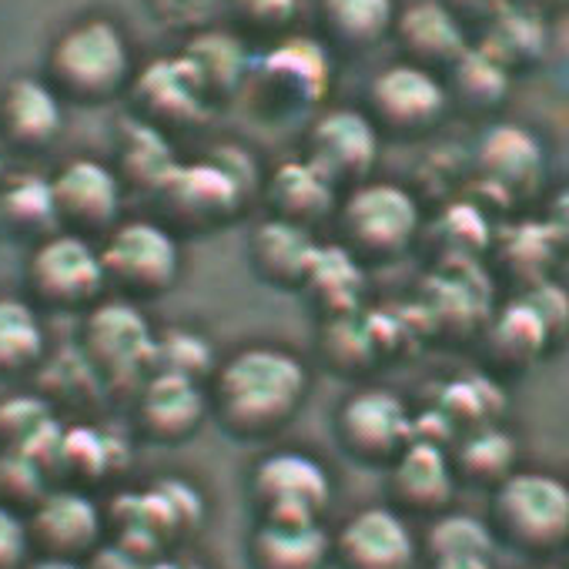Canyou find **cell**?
Segmentation results:
<instances>
[{
  "instance_id": "2e32d148",
  "label": "cell",
  "mask_w": 569,
  "mask_h": 569,
  "mask_svg": "<svg viewBox=\"0 0 569 569\" xmlns=\"http://www.w3.org/2000/svg\"><path fill=\"white\" fill-rule=\"evenodd\" d=\"M542 148L519 124H492L472 154V188L492 194L499 208L532 198L542 184Z\"/></svg>"
},
{
  "instance_id": "9a60e30c",
  "label": "cell",
  "mask_w": 569,
  "mask_h": 569,
  "mask_svg": "<svg viewBox=\"0 0 569 569\" xmlns=\"http://www.w3.org/2000/svg\"><path fill=\"white\" fill-rule=\"evenodd\" d=\"M24 522L31 552L41 559L88 562L104 546V509L81 489H51Z\"/></svg>"
},
{
  "instance_id": "f5cc1de1",
  "label": "cell",
  "mask_w": 569,
  "mask_h": 569,
  "mask_svg": "<svg viewBox=\"0 0 569 569\" xmlns=\"http://www.w3.org/2000/svg\"><path fill=\"white\" fill-rule=\"evenodd\" d=\"M148 562H138L134 556H128L124 549H118V546H101L88 562H84V569H144Z\"/></svg>"
},
{
  "instance_id": "db71d44e",
  "label": "cell",
  "mask_w": 569,
  "mask_h": 569,
  "mask_svg": "<svg viewBox=\"0 0 569 569\" xmlns=\"http://www.w3.org/2000/svg\"><path fill=\"white\" fill-rule=\"evenodd\" d=\"M512 4H519V8H526V11L546 18V14H552V11H562V8L569 4V0H512Z\"/></svg>"
},
{
  "instance_id": "4dcf8cb0",
  "label": "cell",
  "mask_w": 569,
  "mask_h": 569,
  "mask_svg": "<svg viewBox=\"0 0 569 569\" xmlns=\"http://www.w3.org/2000/svg\"><path fill=\"white\" fill-rule=\"evenodd\" d=\"M64 426L58 409L38 392H11L0 396V452H24L44 462L61 439Z\"/></svg>"
},
{
  "instance_id": "4fadbf2b",
  "label": "cell",
  "mask_w": 569,
  "mask_h": 569,
  "mask_svg": "<svg viewBox=\"0 0 569 569\" xmlns=\"http://www.w3.org/2000/svg\"><path fill=\"white\" fill-rule=\"evenodd\" d=\"M48 184L58 231L98 244L121 224L124 188L114 168L94 158H74L61 164L58 174L48 178Z\"/></svg>"
},
{
  "instance_id": "7dc6e473",
  "label": "cell",
  "mask_w": 569,
  "mask_h": 569,
  "mask_svg": "<svg viewBox=\"0 0 569 569\" xmlns=\"http://www.w3.org/2000/svg\"><path fill=\"white\" fill-rule=\"evenodd\" d=\"M516 299H522L529 306V312L539 319L549 349H556L569 339V292L562 289V284L546 278V281L532 284V289L519 292Z\"/></svg>"
},
{
  "instance_id": "8d00e7d4",
  "label": "cell",
  "mask_w": 569,
  "mask_h": 569,
  "mask_svg": "<svg viewBox=\"0 0 569 569\" xmlns=\"http://www.w3.org/2000/svg\"><path fill=\"white\" fill-rule=\"evenodd\" d=\"M489 254H492L499 274H506L509 281L519 284V292L546 281L552 261L559 258L542 221H519V224L492 234Z\"/></svg>"
},
{
  "instance_id": "91938a15",
  "label": "cell",
  "mask_w": 569,
  "mask_h": 569,
  "mask_svg": "<svg viewBox=\"0 0 569 569\" xmlns=\"http://www.w3.org/2000/svg\"><path fill=\"white\" fill-rule=\"evenodd\" d=\"M536 569H556V566H536Z\"/></svg>"
},
{
  "instance_id": "7c38bea8",
  "label": "cell",
  "mask_w": 569,
  "mask_h": 569,
  "mask_svg": "<svg viewBox=\"0 0 569 569\" xmlns=\"http://www.w3.org/2000/svg\"><path fill=\"white\" fill-rule=\"evenodd\" d=\"M416 416L389 389H359L336 412V442L362 469H389L416 439Z\"/></svg>"
},
{
  "instance_id": "f35d334b",
  "label": "cell",
  "mask_w": 569,
  "mask_h": 569,
  "mask_svg": "<svg viewBox=\"0 0 569 569\" xmlns=\"http://www.w3.org/2000/svg\"><path fill=\"white\" fill-rule=\"evenodd\" d=\"M502 409H506V396H502L496 379H489V376H462V379H452V382L442 386L439 402L429 412H436L442 419V426L452 432V442H456L466 432L496 426Z\"/></svg>"
},
{
  "instance_id": "d4e9b609",
  "label": "cell",
  "mask_w": 569,
  "mask_h": 569,
  "mask_svg": "<svg viewBox=\"0 0 569 569\" xmlns=\"http://www.w3.org/2000/svg\"><path fill=\"white\" fill-rule=\"evenodd\" d=\"M258 198H261L271 221L292 224V228H302V231H312V234H316L319 224L332 221L336 208H339V194L302 158L278 164L264 178Z\"/></svg>"
},
{
  "instance_id": "74e56055",
  "label": "cell",
  "mask_w": 569,
  "mask_h": 569,
  "mask_svg": "<svg viewBox=\"0 0 569 569\" xmlns=\"http://www.w3.org/2000/svg\"><path fill=\"white\" fill-rule=\"evenodd\" d=\"M178 168L174 151L168 144L164 134L138 124V121H124L121 124V138H118V181L121 188L141 191V194H154L158 184Z\"/></svg>"
},
{
  "instance_id": "681fc988",
  "label": "cell",
  "mask_w": 569,
  "mask_h": 569,
  "mask_svg": "<svg viewBox=\"0 0 569 569\" xmlns=\"http://www.w3.org/2000/svg\"><path fill=\"white\" fill-rule=\"evenodd\" d=\"M31 559L34 552L24 516L0 506V569H24Z\"/></svg>"
},
{
  "instance_id": "ba28073f",
  "label": "cell",
  "mask_w": 569,
  "mask_h": 569,
  "mask_svg": "<svg viewBox=\"0 0 569 569\" xmlns=\"http://www.w3.org/2000/svg\"><path fill=\"white\" fill-rule=\"evenodd\" d=\"M154 329L148 326L144 312L121 299L98 302L81 326V362L101 382V389L134 392L151 376L154 359Z\"/></svg>"
},
{
  "instance_id": "44dd1931",
  "label": "cell",
  "mask_w": 569,
  "mask_h": 569,
  "mask_svg": "<svg viewBox=\"0 0 569 569\" xmlns=\"http://www.w3.org/2000/svg\"><path fill=\"white\" fill-rule=\"evenodd\" d=\"M392 38L402 51V64L436 78H442L469 51L466 28L442 0H416L402 14H396Z\"/></svg>"
},
{
  "instance_id": "816d5d0a",
  "label": "cell",
  "mask_w": 569,
  "mask_h": 569,
  "mask_svg": "<svg viewBox=\"0 0 569 569\" xmlns=\"http://www.w3.org/2000/svg\"><path fill=\"white\" fill-rule=\"evenodd\" d=\"M512 4V0H452V4H446L456 18H459V24L466 28L469 21H479V28H486L499 11H506Z\"/></svg>"
},
{
  "instance_id": "cb8c5ba5",
  "label": "cell",
  "mask_w": 569,
  "mask_h": 569,
  "mask_svg": "<svg viewBox=\"0 0 569 569\" xmlns=\"http://www.w3.org/2000/svg\"><path fill=\"white\" fill-rule=\"evenodd\" d=\"M322 244L312 231L281 224V221H261L248 234V261L261 284L274 292H302L306 281L316 268Z\"/></svg>"
},
{
  "instance_id": "f907efd6",
  "label": "cell",
  "mask_w": 569,
  "mask_h": 569,
  "mask_svg": "<svg viewBox=\"0 0 569 569\" xmlns=\"http://www.w3.org/2000/svg\"><path fill=\"white\" fill-rule=\"evenodd\" d=\"M542 228H546V234H549L556 254H559V258H569V188L559 191V194L549 201L546 218H542Z\"/></svg>"
},
{
  "instance_id": "9c48e42d",
  "label": "cell",
  "mask_w": 569,
  "mask_h": 569,
  "mask_svg": "<svg viewBox=\"0 0 569 569\" xmlns=\"http://www.w3.org/2000/svg\"><path fill=\"white\" fill-rule=\"evenodd\" d=\"M154 221L174 238H204L231 228L244 211L248 198L238 184L211 161L178 164L151 194Z\"/></svg>"
},
{
  "instance_id": "484cf974",
  "label": "cell",
  "mask_w": 569,
  "mask_h": 569,
  "mask_svg": "<svg viewBox=\"0 0 569 569\" xmlns=\"http://www.w3.org/2000/svg\"><path fill=\"white\" fill-rule=\"evenodd\" d=\"M479 346L486 369L496 379L522 376L549 352L546 332L522 299H512L506 309L489 316L486 329L479 332Z\"/></svg>"
},
{
  "instance_id": "ac0fdd59",
  "label": "cell",
  "mask_w": 569,
  "mask_h": 569,
  "mask_svg": "<svg viewBox=\"0 0 569 569\" xmlns=\"http://www.w3.org/2000/svg\"><path fill=\"white\" fill-rule=\"evenodd\" d=\"M208 114V104L194 91L178 58L151 61L128 84V118L164 138L201 128Z\"/></svg>"
},
{
  "instance_id": "bcb514c9",
  "label": "cell",
  "mask_w": 569,
  "mask_h": 569,
  "mask_svg": "<svg viewBox=\"0 0 569 569\" xmlns=\"http://www.w3.org/2000/svg\"><path fill=\"white\" fill-rule=\"evenodd\" d=\"M51 492V476L41 459L24 452H0V506L28 516Z\"/></svg>"
},
{
  "instance_id": "f6af8a7d",
  "label": "cell",
  "mask_w": 569,
  "mask_h": 569,
  "mask_svg": "<svg viewBox=\"0 0 569 569\" xmlns=\"http://www.w3.org/2000/svg\"><path fill=\"white\" fill-rule=\"evenodd\" d=\"M228 18L234 24V38L271 48L289 38L299 18V0H228Z\"/></svg>"
},
{
  "instance_id": "c3c4849f",
  "label": "cell",
  "mask_w": 569,
  "mask_h": 569,
  "mask_svg": "<svg viewBox=\"0 0 569 569\" xmlns=\"http://www.w3.org/2000/svg\"><path fill=\"white\" fill-rule=\"evenodd\" d=\"M144 4H148V14L164 31L194 38V34L208 31L218 0H144Z\"/></svg>"
},
{
  "instance_id": "7402d4cb",
  "label": "cell",
  "mask_w": 569,
  "mask_h": 569,
  "mask_svg": "<svg viewBox=\"0 0 569 569\" xmlns=\"http://www.w3.org/2000/svg\"><path fill=\"white\" fill-rule=\"evenodd\" d=\"M64 128V104L44 78H14L0 94V138L21 154L48 151Z\"/></svg>"
},
{
  "instance_id": "e575fe53",
  "label": "cell",
  "mask_w": 569,
  "mask_h": 569,
  "mask_svg": "<svg viewBox=\"0 0 569 569\" xmlns=\"http://www.w3.org/2000/svg\"><path fill=\"white\" fill-rule=\"evenodd\" d=\"M509 81L512 78L502 68H496L482 51L469 48L442 74L449 111H459L466 118H492L509 98Z\"/></svg>"
},
{
  "instance_id": "e0dca14e",
  "label": "cell",
  "mask_w": 569,
  "mask_h": 569,
  "mask_svg": "<svg viewBox=\"0 0 569 569\" xmlns=\"http://www.w3.org/2000/svg\"><path fill=\"white\" fill-rule=\"evenodd\" d=\"M134 429L141 439L161 449L188 446L208 422V389L178 376L151 372L131 399Z\"/></svg>"
},
{
  "instance_id": "11a10c76",
  "label": "cell",
  "mask_w": 569,
  "mask_h": 569,
  "mask_svg": "<svg viewBox=\"0 0 569 569\" xmlns=\"http://www.w3.org/2000/svg\"><path fill=\"white\" fill-rule=\"evenodd\" d=\"M429 569H492L489 559H446V562H429Z\"/></svg>"
},
{
  "instance_id": "277c9868",
  "label": "cell",
  "mask_w": 569,
  "mask_h": 569,
  "mask_svg": "<svg viewBox=\"0 0 569 569\" xmlns=\"http://www.w3.org/2000/svg\"><path fill=\"white\" fill-rule=\"evenodd\" d=\"M339 248L366 271L399 261L422 234V204L409 188L366 181L339 198L336 208Z\"/></svg>"
},
{
  "instance_id": "f546056e",
  "label": "cell",
  "mask_w": 569,
  "mask_h": 569,
  "mask_svg": "<svg viewBox=\"0 0 569 569\" xmlns=\"http://www.w3.org/2000/svg\"><path fill=\"white\" fill-rule=\"evenodd\" d=\"M546 48H549V34H546L542 18L519 4H509L506 11H499L482 28V38L476 44V51H482L509 78L539 68V61L546 58Z\"/></svg>"
},
{
  "instance_id": "ab89813d",
  "label": "cell",
  "mask_w": 569,
  "mask_h": 569,
  "mask_svg": "<svg viewBox=\"0 0 569 569\" xmlns=\"http://www.w3.org/2000/svg\"><path fill=\"white\" fill-rule=\"evenodd\" d=\"M0 228L18 241H44L58 231L51 184L44 178H14L0 188Z\"/></svg>"
},
{
  "instance_id": "b9f144b4",
  "label": "cell",
  "mask_w": 569,
  "mask_h": 569,
  "mask_svg": "<svg viewBox=\"0 0 569 569\" xmlns=\"http://www.w3.org/2000/svg\"><path fill=\"white\" fill-rule=\"evenodd\" d=\"M214 349L191 329H164L154 336V359L151 372L161 376H178L188 382H198L208 389L214 376Z\"/></svg>"
},
{
  "instance_id": "9f6ffc18",
  "label": "cell",
  "mask_w": 569,
  "mask_h": 569,
  "mask_svg": "<svg viewBox=\"0 0 569 569\" xmlns=\"http://www.w3.org/2000/svg\"><path fill=\"white\" fill-rule=\"evenodd\" d=\"M24 569H84V562H68V559H41L34 556Z\"/></svg>"
},
{
  "instance_id": "d6a6232c",
  "label": "cell",
  "mask_w": 569,
  "mask_h": 569,
  "mask_svg": "<svg viewBox=\"0 0 569 569\" xmlns=\"http://www.w3.org/2000/svg\"><path fill=\"white\" fill-rule=\"evenodd\" d=\"M118 449L121 442L94 426H74L64 429L61 439L54 442L51 456H48V476H61L71 486L68 489H81L88 492L91 486L104 482L114 466H118Z\"/></svg>"
},
{
  "instance_id": "ee69618b",
  "label": "cell",
  "mask_w": 569,
  "mask_h": 569,
  "mask_svg": "<svg viewBox=\"0 0 569 569\" xmlns=\"http://www.w3.org/2000/svg\"><path fill=\"white\" fill-rule=\"evenodd\" d=\"M144 499H148V509H151L154 526H158L164 542L174 539V536H191L204 519V502H201L198 489L181 482V479L154 482L144 492Z\"/></svg>"
},
{
  "instance_id": "f1b7e54d",
  "label": "cell",
  "mask_w": 569,
  "mask_h": 569,
  "mask_svg": "<svg viewBox=\"0 0 569 569\" xmlns=\"http://www.w3.org/2000/svg\"><path fill=\"white\" fill-rule=\"evenodd\" d=\"M302 296L322 326L359 316L366 312V268L339 244H322Z\"/></svg>"
},
{
  "instance_id": "5b68a950",
  "label": "cell",
  "mask_w": 569,
  "mask_h": 569,
  "mask_svg": "<svg viewBox=\"0 0 569 569\" xmlns=\"http://www.w3.org/2000/svg\"><path fill=\"white\" fill-rule=\"evenodd\" d=\"M489 532L522 556H552L569 546V482L536 469H516L492 489Z\"/></svg>"
},
{
  "instance_id": "30bf717a",
  "label": "cell",
  "mask_w": 569,
  "mask_h": 569,
  "mask_svg": "<svg viewBox=\"0 0 569 569\" xmlns=\"http://www.w3.org/2000/svg\"><path fill=\"white\" fill-rule=\"evenodd\" d=\"M248 496L258 522H319L332 502V479L319 459L274 449L254 462Z\"/></svg>"
},
{
  "instance_id": "603a6c76",
  "label": "cell",
  "mask_w": 569,
  "mask_h": 569,
  "mask_svg": "<svg viewBox=\"0 0 569 569\" xmlns=\"http://www.w3.org/2000/svg\"><path fill=\"white\" fill-rule=\"evenodd\" d=\"M178 61L188 71V78H191L194 91L201 94V101L208 104V111L238 101L248 68H251L244 41L234 38L231 31H211V28L188 38Z\"/></svg>"
},
{
  "instance_id": "d6986e66",
  "label": "cell",
  "mask_w": 569,
  "mask_h": 569,
  "mask_svg": "<svg viewBox=\"0 0 569 569\" xmlns=\"http://www.w3.org/2000/svg\"><path fill=\"white\" fill-rule=\"evenodd\" d=\"M419 546L409 522L389 506L359 509L332 536L336 569H416Z\"/></svg>"
},
{
  "instance_id": "3957f363",
  "label": "cell",
  "mask_w": 569,
  "mask_h": 569,
  "mask_svg": "<svg viewBox=\"0 0 569 569\" xmlns=\"http://www.w3.org/2000/svg\"><path fill=\"white\" fill-rule=\"evenodd\" d=\"M332 64L322 41L284 38L251 61L238 101L254 121L281 124L326 101Z\"/></svg>"
},
{
  "instance_id": "8992f818",
  "label": "cell",
  "mask_w": 569,
  "mask_h": 569,
  "mask_svg": "<svg viewBox=\"0 0 569 569\" xmlns=\"http://www.w3.org/2000/svg\"><path fill=\"white\" fill-rule=\"evenodd\" d=\"M104 292L94 241L54 231L31 248L24 264V299L41 316H88L104 302Z\"/></svg>"
},
{
  "instance_id": "52a82bcc",
  "label": "cell",
  "mask_w": 569,
  "mask_h": 569,
  "mask_svg": "<svg viewBox=\"0 0 569 569\" xmlns=\"http://www.w3.org/2000/svg\"><path fill=\"white\" fill-rule=\"evenodd\" d=\"M104 289L131 306L164 299L181 274V244L158 221H121L98 241Z\"/></svg>"
},
{
  "instance_id": "1f68e13d",
  "label": "cell",
  "mask_w": 569,
  "mask_h": 569,
  "mask_svg": "<svg viewBox=\"0 0 569 569\" xmlns=\"http://www.w3.org/2000/svg\"><path fill=\"white\" fill-rule=\"evenodd\" d=\"M48 359L44 316L21 296H0V382H14Z\"/></svg>"
},
{
  "instance_id": "83f0119b",
  "label": "cell",
  "mask_w": 569,
  "mask_h": 569,
  "mask_svg": "<svg viewBox=\"0 0 569 569\" xmlns=\"http://www.w3.org/2000/svg\"><path fill=\"white\" fill-rule=\"evenodd\" d=\"M248 559L254 569H326L332 562V536L322 522H258Z\"/></svg>"
},
{
  "instance_id": "6da1fadb",
  "label": "cell",
  "mask_w": 569,
  "mask_h": 569,
  "mask_svg": "<svg viewBox=\"0 0 569 569\" xmlns=\"http://www.w3.org/2000/svg\"><path fill=\"white\" fill-rule=\"evenodd\" d=\"M309 396V369L299 356L248 346L224 359L208 382L211 422L234 442H268L289 429Z\"/></svg>"
},
{
  "instance_id": "7bdbcfd3",
  "label": "cell",
  "mask_w": 569,
  "mask_h": 569,
  "mask_svg": "<svg viewBox=\"0 0 569 569\" xmlns=\"http://www.w3.org/2000/svg\"><path fill=\"white\" fill-rule=\"evenodd\" d=\"M496 539L489 532V526L476 516L466 512H442L432 519L429 536H426V549L432 562H446V559H489Z\"/></svg>"
},
{
  "instance_id": "7a4b0ae2",
  "label": "cell",
  "mask_w": 569,
  "mask_h": 569,
  "mask_svg": "<svg viewBox=\"0 0 569 569\" xmlns=\"http://www.w3.org/2000/svg\"><path fill=\"white\" fill-rule=\"evenodd\" d=\"M131 78L134 68L128 41L104 18L71 24L64 34H58L44 61V84L61 104L74 108L111 104L114 98L128 94Z\"/></svg>"
},
{
  "instance_id": "8fae6325",
  "label": "cell",
  "mask_w": 569,
  "mask_h": 569,
  "mask_svg": "<svg viewBox=\"0 0 569 569\" xmlns=\"http://www.w3.org/2000/svg\"><path fill=\"white\" fill-rule=\"evenodd\" d=\"M362 114L372 121L379 138L419 141L446 121L449 98L442 78L399 61L372 78Z\"/></svg>"
},
{
  "instance_id": "ffe728a7",
  "label": "cell",
  "mask_w": 569,
  "mask_h": 569,
  "mask_svg": "<svg viewBox=\"0 0 569 569\" xmlns=\"http://www.w3.org/2000/svg\"><path fill=\"white\" fill-rule=\"evenodd\" d=\"M389 509L402 519L422 516L436 519L449 512L456 496V476L449 466V452L432 442H412L389 469Z\"/></svg>"
},
{
  "instance_id": "5bb4252c",
  "label": "cell",
  "mask_w": 569,
  "mask_h": 569,
  "mask_svg": "<svg viewBox=\"0 0 569 569\" xmlns=\"http://www.w3.org/2000/svg\"><path fill=\"white\" fill-rule=\"evenodd\" d=\"M379 141L382 138L362 111L336 108L309 128L302 161L342 198L369 181L379 161Z\"/></svg>"
},
{
  "instance_id": "d590c367",
  "label": "cell",
  "mask_w": 569,
  "mask_h": 569,
  "mask_svg": "<svg viewBox=\"0 0 569 569\" xmlns=\"http://www.w3.org/2000/svg\"><path fill=\"white\" fill-rule=\"evenodd\" d=\"M449 466L456 482L472 489H496L516 472V442L499 426H486L476 432L459 436L449 449Z\"/></svg>"
},
{
  "instance_id": "680465c9",
  "label": "cell",
  "mask_w": 569,
  "mask_h": 569,
  "mask_svg": "<svg viewBox=\"0 0 569 569\" xmlns=\"http://www.w3.org/2000/svg\"><path fill=\"white\" fill-rule=\"evenodd\" d=\"M181 569H201V566H181Z\"/></svg>"
},
{
  "instance_id": "836d02e7",
  "label": "cell",
  "mask_w": 569,
  "mask_h": 569,
  "mask_svg": "<svg viewBox=\"0 0 569 569\" xmlns=\"http://www.w3.org/2000/svg\"><path fill=\"white\" fill-rule=\"evenodd\" d=\"M489 214H482L472 201L459 198L439 211L432 228L422 224L419 241H432L439 248V268H472L492 244Z\"/></svg>"
},
{
  "instance_id": "60d3db41",
  "label": "cell",
  "mask_w": 569,
  "mask_h": 569,
  "mask_svg": "<svg viewBox=\"0 0 569 569\" xmlns=\"http://www.w3.org/2000/svg\"><path fill=\"white\" fill-rule=\"evenodd\" d=\"M322 362L342 379H362L382 362L366 312L322 326Z\"/></svg>"
},
{
  "instance_id": "6f0895ef",
  "label": "cell",
  "mask_w": 569,
  "mask_h": 569,
  "mask_svg": "<svg viewBox=\"0 0 569 569\" xmlns=\"http://www.w3.org/2000/svg\"><path fill=\"white\" fill-rule=\"evenodd\" d=\"M144 569H181V566H171V562H164V559H154V562H148Z\"/></svg>"
},
{
  "instance_id": "4316f807",
  "label": "cell",
  "mask_w": 569,
  "mask_h": 569,
  "mask_svg": "<svg viewBox=\"0 0 569 569\" xmlns=\"http://www.w3.org/2000/svg\"><path fill=\"white\" fill-rule=\"evenodd\" d=\"M396 0H319L322 48L339 54H366L392 38Z\"/></svg>"
}]
</instances>
